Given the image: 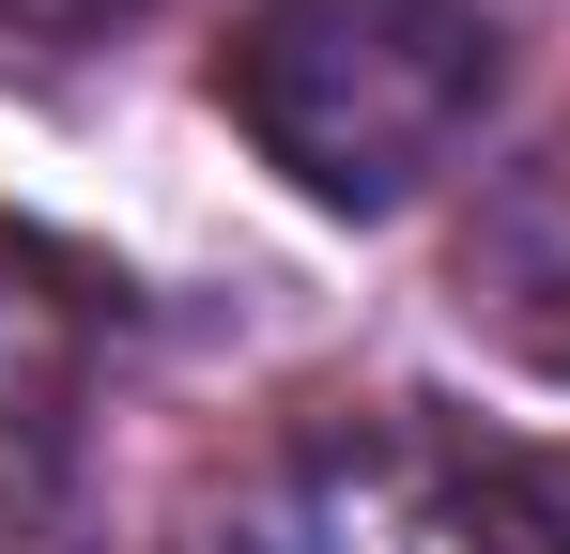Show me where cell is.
I'll list each match as a JSON object with an SVG mask.
<instances>
[{"label":"cell","instance_id":"6da1fadb","mask_svg":"<svg viewBox=\"0 0 570 554\" xmlns=\"http://www.w3.org/2000/svg\"><path fill=\"white\" fill-rule=\"evenodd\" d=\"M493 78H509L493 0H247L216 62L247 155L324 216H401L432 170H463Z\"/></svg>","mask_w":570,"mask_h":554},{"label":"cell","instance_id":"7a4b0ae2","mask_svg":"<svg viewBox=\"0 0 570 554\" xmlns=\"http://www.w3.org/2000/svg\"><path fill=\"white\" fill-rule=\"evenodd\" d=\"M200 554H524V477L401 400L308 416L200 508Z\"/></svg>","mask_w":570,"mask_h":554},{"label":"cell","instance_id":"3957f363","mask_svg":"<svg viewBox=\"0 0 570 554\" xmlns=\"http://www.w3.org/2000/svg\"><path fill=\"white\" fill-rule=\"evenodd\" d=\"M94 369H108V277L78 247H47L31 216H0V554L62 508Z\"/></svg>","mask_w":570,"mask_h":554},{"label":"cell","instance_id":"277c9868","mask_svg":"<svg viewBox=\"0 0 570 554\" xmlns=\"http://www.w3.org/2000/svg\"><path fill=\"white\" fill-rule=\"evenodd\" d=\"M448 293H463V324L509 369L570 385V123H540L509 170L478 185L463 247H448Z\"/></svg>","mask_w":570,"mask_h":554},{"label":"cell","instance_id":"5b68a950","mask_svg":"<svg viewBox=\"0 0 570 554\" xmlns=\"http://www.w3.org/2000/svg\"><path fill=\"white\" fill-rule=\"evenodd\" d=\"M524 554H570V462L524 477Z\"/></svg>","mask_w":570,"mask_h":554},{"label":"cell","instance_id":"8992f818","mask_svg":"<svg viewBox=\"0 0 570 554\" xmlns=\"http://www.w3.org/2000/svg\"><path fill=\"white\" fill-rule=\"evenodd\" d=\"M108 16H139V0H0V31H108Z\"/></svg>","mask_w":570,"mask_h":554}]
</instances>
